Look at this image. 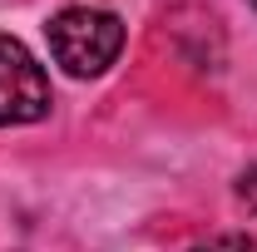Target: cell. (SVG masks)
I'll list each match as a JSON object with an SVG mask.
<instances>
[{
    "label": "cell",
    "instance_id": "1",
    "mask_svg": "<svg viewBox=\"0 0 257 252\" xmlns=\"http://www.w3.org/2000/svg\"><path fill=\"white\" fill-rule=\"evenodd\" d=\"M50 50L55 60L74 74V79H89L104 74L109 64L119 60L124 50V20L114 10H94V5H69L50 20Z\"/></svg>",
    "mask_w": 257,
    "mask_h": 252
},
{
    "label": "cell",
    "instance_id": "2",
    "mask_svg": "<svg viewBox=\"0 0 257 252\" xmlns=\"http://www.w3.org/2000/svg\"><path fill=\"white\" fill-rule=\"evenodd\" d=\"M45 114H50V79H45V69L35 64V55L20 40L0 35V129L35 124Z\"/></svg>",
    "mask_w": 257,
    "mask_h": 252
},
{
    "label": "cell",
    "instance_id": "3",
    "mask_svg": "<svg viewBox=\"0 0 257 252\" xmlns=\"http://www.w3.org/2000/svg\"><path fill=\"white\" fill-rule=\"evenodd\" d=\"M193 252H257V242L247 232H223V237H208V242H198Z\"/></svg>",
    "mask_w": 257,
    "mask_h": 252
},
{
    "label": "cell",
    "instance_id": "4",
    "mask_svg": "<svg viewBox=\"0 0 257 252\" xmlns=\"http://www.w3.org/2000/svg\"><path fill=\"white\" fill-rule=\"evenodd\" d=\"M237 193H242V203H247V208L257 213V168H247V173H242V183H237Z\"/></svg>",
    "mask_w": 257,
    "mask_h": 252
},
{
    "label": "cell",
    "instance_id": "5",
    "mask_svg": "<svg viewBox=\"0 0 257 252\" xmlns=\"http://www.w3.org/2000/svg\"><path fill=\"white\" fill-rule=\"evenodd\" d=\"M252 10H257V0H252Z\"/></svg>",
    "mask_w": 257,
    "mask_h": 252
}]
</instances>
